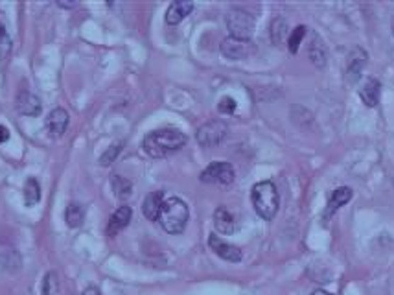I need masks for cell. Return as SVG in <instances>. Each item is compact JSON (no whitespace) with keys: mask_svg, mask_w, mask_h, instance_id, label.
Listing matches in <instances>:
<instances>
[{"mask_svg":"<svg viewBox=\"0 0 394 295\" xmlns=\"http://www.w3.org/2000/svg\"><path fill=\"white\" fill-rule=\"evenodd\" d=\"M81 295H101L100 290L98 288H94V286H91V288H87V290L83 291Z\"/></svg>","mask_w":394,"mask_h":295,"instance_id":"obj_30","label":"cell"},{"mask_svg":"<svg viewBox=\"0 0 394 295\" xmlns=\"http://www.w3.org/2000/svg\"><path fill=\"white\" fill-rule=\"evenodd\" d=\"M131 216H133V211H131V207H128V205H122V207L116 208V211L113 212V216L109 218V223H107V235L116 236L120 230H124L125 227L129 226Z\"/></svg>","mask_w":394,"mask_h":295,"instance_id":"obj_11","label":"cell"},{"mask_svg":"<svg viewBox=\"0 0 394 295\" xmlns=\"http://www.w3.org/2000/svg\"><path fill=\"white\" fill-rule=\"evenodd\" d=\"M9 140V129L6 126H0V144H4Z\"/></svg>","mask_w":394,"mask_h":295,"instance_id":"obj_28","label":"cell"},{"mask_svg":"<svg viewBox=\"0 0 394 295\" xmlns=\"http://www.w3.org/2000/svg\"><path fill=\"white\" fill-rule=\"evenodd\" d=\"M367 65V52L361 48H354L349 55V65H347V78L350 83H356L361 78V72Z\"/></svg>","mask_w":394,"mask_h":295,"instance_id":"obj_12","label":"cell"},{"mask_svg":"<svg viewBox=\"0 0 394 295\" xmlns=\"http://www.w3.org/2000/svg\"><path fill=\"white\" fill-rule=\"evenodd\" d=\"M190 211L188 205L181 198H168L164 199V205L159 214V223L168 235H181L186 229L188 223Z\"/></svg>","mask_w":394,"mask_h":295,"instance_id":"obj_2","label":"cell"},{"mask_svg":"<svg viewBox=\"0 0 394 295\" xmlns=\"http://www.w3.org/2000/svg\"><path fill=\"white\" fill-rule=\"evenodd\" d=\"M227 133H229V126L223 120H210L197 129L196 138L203 148H214L223 143Z\"/></svg>","mask_w":394,"mask_h":295,"instance_id":"obj_5","label":"cell"},{"mask_svg":"<svg viewBox=\"0 0 394 295\" xmlns=\"http://www.w3.org/2000/svg\"><path fill=\"white\" fill-rule=\"evenodd\" d=\"M41 199V187H39V181L30 177V179L24 183V201H26L28 207H32L35 203H39Z\"/></svg>","mask_w":394,"mask_h":295,"instance_id":"obj_23","label":"cell"},{"mask_svg":"<svg viewBox=\"0 0 394 295\" xmlns=\"http://www.w3.org/2000/svg\"><path fill=\"white\" fill-rule=\"evenodd\" d=\"M350 199H352V190H350L349 187H341V189L334 190V194H332L330 199H328V205H326L325 220H328V218L334 216L335 212L339 211L343 205H347Z\"/></svg>","mask_w":394,"mask_h":295,"instance_id":"obj_15","label":"cell"},{"mask_svg":"<svg viewBox=\"0 0 394 295\" xmlns=\"http://www.w3.org/2000/svg\"><path fill=\"white\" fill-rule=\"evenodd\" d=\"M186 135L183 131L175 128H162L155 129L152 133H147L144 137L142 148L144 152L150 157H155V159H162V157H168L171 153L179 152L181 148L186 144Z\"/></svg>","mask_w":394,"mask_h":295,"instance_id":"obj_1","label":"cell"},{"mask_svg":"<svg viewBox=\"0 0 394 295\" xmlns=\"http://www.w3.org/2000/svg\"><path fill=\"white\" fill-rule=\"evenodd\" d=\"M393 33H394V21H393Z\"/></svg>","mask_w":394,"mask_h":295,"instance_id":"obj_32","label":"cell"},{"mask_svg":"<svg viewBox=\"0 0 394 295\" xmlns=\"http://www.w3.org/2000/svg\"><path fill=\"white\" fill-rule=\"evenodd\" d=\"M380 94L381 85L374 78H368L367 82L363 83V87L359 89V98H361L363 104L367 107H376L380 104Z\"/></svg>","mask_w":394,"mask_h":295,"instance_id":"obj_16","label":"cell"},{"mask_svg":"<svg viewBox=\"0 0 394 295\" xmlns=\"http://www.w3.org/2000/svg\"><path fill=\"white\" fill-rule=\"evenodd\" d=\"M289 37L288 32V23H286V18L278 17L275 18L273 23H271V41L273 45H282Z\"/></svg>","mask_w":394,"mask_h":295,"instance_id":"obj_22","label":"cell"},{"mask_svg":"<svg viewBox=\"0 0 394 295\" xmlns=\"http://www.w3.org/2000/svg\"><path fill=\"white\" fill-rule=\"evenodd\" d=\"M162 205H164V192H162V190L150 192L142 203L144 216L150 221H157L159 220V214H161Z\"/></svg>","mask_w":394,"mask_h":295,"instance_id":"obj_14","label":"cell"},{"mask_svg":"<svg viewBox=\"0 0 394 295\" xmlns=\"http://www.w3.org/2000/svg\"><path fill=\"white\" fill-rule=\"evenodd\" d=\"M225 23L229 28L230 37H236V39H251L252 32H254V18L243 9H230L225 17Z\"/></svg>","mask_w":394,"mask_h":295,"instance_id":"obj_4","label":"cell"},{"mask_svg":"<svg viewBox=\"0 0 394 295\" xmlns=\"http://www.w3.org/2000/svg\"><path fill=\"white\" fill-rule=\"evenodd\" d=\"M111 187H113L115 196L118 199H128L129 196H131V192H133V184H131V181L122 177V175H113V177H111Z\"/></svg>","mask_w":394,"mask_h":295,"instance_id":"obj_21","label":"cell"},{"mask_svg":"<svg viewBox=\"0 0 394 295\" xmlns=\"http://www.w3.org/2000/svg\"><path fill=\"white\" fill-rule=\"evenodd\" d=\"M15 109L24 116H37L41 115L43 104L39 96H35L33 92L21 91L17 94V100H15Z\"/></svg>","mask_w":394,"mask_h":295,"instance_id":"obj_10","label":"cell"},{"mask_svg":"<svg viewBox=\"0 0 394 295\" xmlns=\"http://www.w3.org/2000/svg\"><path fill=\"white\" fill-rule=\"evenodd\" d=\"M308 54H310V60L315 67H325L326 65V46L322 45V39L317 33H312Z\"/></svg>","mask_w":394,"mask_h":295,"instance_id":"obj_19","label":"cell"},{"mask_svg":"<svg viewBox=\"0 0 394 295\" xmlns=\"http://www.w3.org/2000/svg\"><path fill=\"white\" fill-rule=\"evenodd\" d=\"M122 146H124V143L111 144V146L107 148V152L100 157V165L101 166L113 165V162L116 161V157L120 155V152H122Z\"/></svg>","mask_w":394,"mask_h":295,"instance_id":"obj_25","label":"cell"},{"mask_svg":"<svg viewBox=\"0 0 394 295\" xmlns=\"http://www.w3.org/2000/svg\"><path fill=\"white\" fill-rule=\"evenodd\" d=\"M45 128L50 137L54 138L63 137L67 128H69V113H67L63 107H55V109H52L45 120Z\"/></svg>","mask_w":394,"mask_h":295,"instance_id":"obj_8","label":"cell"},{"mask_svg":"<svg viewBox=\"0 0 394 295\" xmlns=\"http://www.w3.org/2000/svg\"><path fill=\"white\" fill-rule=\"evenodd\" d=\"M193 11V2L188 0H177V2H171L168 11H166V23L171 24V26H177L179 23H183L184 18L188 17Z\"/></svg>","mask_w":394,"mask_h":295,"instance_id":"obj_13","label":"cell"},{"mask_svg":"<svg viewBox=\"0 0 394 295\" xmlns=\"http://www.w3.org/2000/svg\"><path fill=\"white\" fill-rule=\"evenodd\" d=\"M57 288H60V284L55 281L54 273H46L45 279H43V295H54Z\"/></svg>","mask_w":394,"mask_h":295,"instance_id":"obj_26","label":"cell"},{"mask_svg":"<svg viewBox=\"0 0 394 295\" xmlns=\"http://www.w3.org/2000/svg\"><path fill=\"white\" fill-rule=\"evenodd\" d=\"M57 6H60V8H67V9H72V8H76V2H63V0H60V2H57Z\"/></svg>","mask_w":394,"mask_h":295,"instance_id":"obj_29","label":"cell"},{"mask_svg":"<svg viewBox=\"0 0 394 295\" xmlns=\"http://www.w3.org/2000/svg\"><path fill=\"white\" fill-rule=\"evenodd\" d=\"M214 227L221 235H232L236 230V220L227 207H218L214 212Z\"/></svg>","mask_w":394,"mask_h":295,"instance_id":"obj_17","label":"cell"},{"mask_svg":"<svg viewBox=\"0 0 394 295\" xmlns=\"http://www.w3.org/2000/svg\"><path fill=\"white\" fill-rule=\"evenodd\" d=\"M312 295H332V294H328V291H325V290H315Z\"/></svg>","mask_w":394,"mask_h":295,"instance_id":"obj_31","label":"cell"},{"mask_svg":"<svg viewBox=\"0 0 394 295\" xmlns=\"http://www.w3.org/2000/svg\"><path fill=\"white\" fill-rule=\"evenodd\" d=\"M306 32H308V28L300 24V26H297L293 30V32L289 33V37H288V50L291 52V54H297L298 48H300V45H303L304 37H306Z\"/></svg>","mask_w":394,"mask_h":295,"instance_id":"obj_24","label":"cell"},{"mask_svg":"<svg viewBox=\"0 0 394 295\" xmlns=\"http://www.w3.org/2000/svg\"><path fill=\"white\" fill-rule=\"evenodd\" d=\"M234 168L230 162L214 161L201 172L199 179L208 184H230L234 181Z\"/></svg>","mask_w":394,"mask_h":295,"instance_id":"obj_7","label":"cell"},{"mask_svg":"<svg viewBox=\"0 0 394 295\" xmlns=\"http://www.w3.org/2000/svg\"><path fill=\"white\" fill-rule=\"evenodd\" d=\"M64 220H67V226L72 227V229L79 227L85 220V207L81 203H70L64 211Z\"/></svg>","mask_w":394,"mask_h":295,"instance_id":"obj_20","label":"cell"},{"mask_svg":"<svg viewBox=\"0 0 394 295\" xmlns=\"http://www.w3.org/2000/svg\"><path fill=\"white\" fill-rule=\"evenodd\" d=\"M236 107H238V104H236L234 98L223 96L220 100V106H218V109H220V113H223V115H232L234 111H236Z\"/></svg>","mask_w":394,"mask_h":295,"instance_id":"obj_27","label":"cell"},{"mask_svg":"<svg viewBox=\"0 0 394 295\" xmlns=\"http://www.w3.org/2000/svg\"><path fill=\"white\" fill-rule=\"evenodd\" d=\"M251 201L257 214L264 220H273L280 207V196L273 181H260L252 187Z\"/></svg>","mask_w":394,"mask_h":295,"instance_id":"obj_3","label":"cell"},{"mask_svg":"<svg viewBox=\"0 0 394 295\" xmlns=\"http://www.w3.org/2000/svg\"><path fill=\"white\" fill-rule=\"evenodd\" d=\"M208 245H210V249L218 257H221L223 260H227V262H240V260H242V251H240V247L229 244V242H225L220 236H208Z\"/></svg>","mask_w":394,"mask_h":295,"instance_id":"obj_9","label":"cell"},{"mask_svg":"<svg viewBox=\"0 0 394 295\" xmlns=\"http://www.w3.org/2000/svg\"><path fill=\"white\" fill-rule=\"evenodd\" d=\"M221 54L230 61H243L249 60L254 52H257V46L251 39H236V37H227L223 39L220 46Z\"/></svg>","mask_w":394,"mask_h":295,"instance_id":"obj_6","label":"cell"},{"mask_svg":"<svg viewBox=\"0 0 394 295\" xmlns=\"http://www.w3.org/2000/svg\"><path fill=\"white\" fill-rule=\"evenodd\" d=\"M13 48V39L9 33V23L4 11H0V61L8 60Z\"/></svg>","mask_w":394,"mask_h":295,"instance_id":"obj_18","label":"cell"}]
</instances>
